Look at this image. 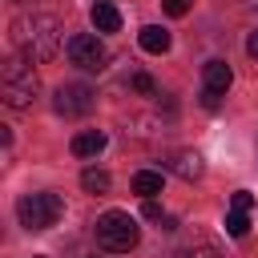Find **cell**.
Listing matches in <instances>:
<instances>
[{
	"mask_svg": "<svg viewBox=\"0 0 258 258\" xmlns=\"http://www.w3.org/2000/svg\"><path fill=\"white\" fill-rule=\"evenodd\" d=\"M230 206H234V210H250V206H254V194H250V189H238V194L230 198Z\"/></svg>",
	"mask_w": 258,
	"mask_h": 258,
	"instance_id": "obj_17",
	"label": "cell"
},
{
	"mask_svg": "<svg viewBox=\"0 0 258 258\" xmlns=\"http://www.w3.org/2000/svg\"><path fill=\"white\" fill-rule=\"evenodd\" d=\"M230 81H234V73H230V64L226 60H206V69H202V89H210V93H226L230 89Z\"/></svg>",
	"mask_w": 258,
	"mask_h": 258,
	"instance_id": "obj_8",
	"label": "cell"
},
{
	"mask_svg": "<svg viewBox=\"0 0 258 258\" xmlns=\"http://www.w3.org/2000/svg\"><path fill=\"white\" fill-rule=\"evenodd\" d=\"M129 189H133L141 202H153V194H161V173H157V169H137L133 181H129Z\"/></svg>",
	"mask_w": 258,
	"mask_h": 258,
	"instance_id": "obj_10",
	"label": "cell"
},
{
	"mask_svg": "<svg viewBox=\"0 0 258 258\" xmlns=\"http://www.w3.org/2000/svg\"><path fill=\"white\" fill-rule=\"evenodd\" d=\"M161 8H165L169 16H185V12H189V0H161Z\"/></svg>",
	"mask_w": 258,
	"mask_h": 258,
	"instance_id": "obj_18",
	"label": "cell"
},
{
	"mask_svg": "<svg viewBox=\"0 0 258 258\" xmlns=\"http://www.w3.org/2000/svg\"><path fill=\"white\" fill-rule=\"evenodd\" d=\"M32 258H44V254H32Z\"/></svg>",
	"mask_w": 258,
	"mask_h": 258,
	"instance_id": "obj_24",
	"label": "cell"
},
{
	"mask_svg": "<svg viewBox=\"0 0 258 258\" xmlns=\"http://www.w3.org/2000/svg\"><path fill=\"white\" fill-rule=\"evenodd\" d=\"M141 214H145L149 222H165V214H161V206H157V202H145V206H141Z\"/></svg>",
	"mask_w": 258,
	"mask_h": 258,
	"instance_id": "obj_19",
	"label": "cell"
},
{
	"mask_svg": "<svg viewBox=\"0 0 258 258\" xmlns=\"http://www.w3.org/2000/svg\"><path fill=\"white\" fill-rule=\"evenodd\" d=\"M246 52H250V56H254V60H258V28H254V32H250V36H246Z\"/></svg>",
	"mask_w": 258,
	"mask_h": 258,
	"instance_id": "obj_21",
	"label": "cell"
},
{
	"mask_svg": "<svg viewBox=\"0 0 258 258\" xmlns=\"http://www.w3.org/2000/svg\"><path fill=\"white\" fill-rule=\"evenodd\" d=\"M169 258H222L214 246H189V250H177V254H169Z\"/></svg>",
	"mask_w": 258,
	"mask_h": 258,
	"instance_id": "obj_16",
	"label": "cell"
},
{
	"mask_svg": "<svg viewBox=\"0 0 258 258\" xmlns=\"http://www.w3.org/2000/svg\"><path fill=\"white\" fill-rule=\"evenodd\" d=\"M137 40H141V48H145V52H153V56L169 52V44H173V40H169V32H165V28H157V24H145Z\"/></svg>",
	"mask_w": 258,
	"mask_h": 258,
	"instance_id": "obj_11",
	"label": "cell"
},
{
	"mask_svg": "<svg viewBox=\"0 0 258 258\" xmlns=\"http://www.w3.org/2000/svg\"><path fill=\"white\" fill-rule=\"evenodd\" d=\"M246 230H250V218H246V210H230V214H226V234H230V238H242Z\"/></svg>",
	"mask_w": 258,
	"mask_h": 258,
	"instance_id": "obj_15",
	"label": "cell"
},
{
	"mask_svg": "<svg viewBox=\"0 0 258 258\" xmlns=\"http://www.w3.org/2000/svg\"><path fill=\"white\" fill-rule=\"evenodd\" d=\"M125 85H129L133 93H141V97H153V93H157V85H153V77H149V73H129V77H125Z\"/></svg>",
	"mask_w": 258,
	"mask_h": 258,
	"instance_id": "obj_14",
	"label": "cell"
},
{
	"mask_svg": "<svg viewBox=\"0 0 258 258\" xmlns=\"http://www.w3.org/2000/svg\"><path fill=\"white\" fill-rule=\"evenodd\" d=\"M202 105H206V109H218V105H222V97H218V93H210V89H202Z\"/></svg>",
	"mask_w": 258,
	"mask_h": 258,
	"instance_id": "obj_20",
	"label": "cell"
},
{
	"mask_svg": "<svg viewBox=\"0 0 258 258\" xmlns=\"http://www.w3.org/2000/svg\"><path fill=\"white\" fill-rule=\"evenodd\" d=\"M93 105H97V93H93L85 81L60 85V89H56V97H52V109H56L60 117H85Z\"/></svg>",
	"mask_w": 258,
	"mask_h": 258,
	"instance_id": "obj_6",
	"label": "cell"
},
{
	"mask_svg": "<svg viewBox=\"0 0 258 258\" xmlns=\"http://www.w3.org/2000/svg\"><path fill=\"white\" fill-rule=\"evenodd\" d=\"M97 4H109V0H97Z\"/></svg>",
	"mask_w": 258,
	"mask_h": 258,
	"instance_id": "obj_23",
	"label": "cell"
},
{
	"mask_svg": "<svg viewBox=\"0 0 258 258\" xmlns=\"http://www.w3.org/2000/svg\"><path fill=\"white\" fill-rule=\"evenodd\" d=\"M60 214H64L60 194H24L16 202V218H20L24 230H48V226L60 222Z\"/></svg>",
	"mask_w": 258,
	"mask_h": 258,
	"instance_id": "obj_4",
	"label": "cell"
},
{
	"mask_svg": "<svg viewBox=\"0 0 258 258\" xmlns=\"http://www.w3.org/2000/svg\"><path fill=\"white\" fill-rule=\"evenodd\" d=\"M93 24H97V32H117L121 28V12L113 4H93Z\"/></svg>",
	"mask_w": 258,
	"mask_h": 258,
	"instance_id": "obj_12",
	"label": "cell"
},
{
	"mask_svg": "<svg viewBox=\"0 0 258 258\" xmlns=\"http://www.w3.org/2000/svg\"><path fill=\"white\" fill-rule=\"evenodd\" d=\"M93 238H97V246L109 250V254H129V250L141 242V230H137V222H133L129 214L105 210V214L93 222Z\"/></svg>",
	"mask_w": 258,
	"mask_h": 258,
	"instance_id": "obj_3",
	"label": "cell"
},
{
	"mask_svg": "<svg viewBox=\"0 0 258 258\" xmlns=\"http://www.w3.org/2000/svg\"><path fill=\"white\" fill-rule=\"evenodd\" d=\"M165 169H173L181 181H198L206 165H202V157L194 149H173V153H165Z\"/></svg>",
	"mask_w": 258,
	"mask_h": 258,
	"instance_id": "obj_7",
	"label": "cell"
},
{
	"mask_svg": "<svg viewBox=\"0 0 258 258\" xmlns=\"http://www.w3.org/2000/svg\"><path fill=\"white\" fill-rule=\"evenodd\" d=\"M16 4H28V0H16Z\"/></svg>",
	"mask_w": 258,
	"mask_h": 258,
	"instance_id": "obj_25",
	"label": "cell"
},
{
	"mask_svg": "<svg viewBox=\"0 0 258 258\" xmlns=\"http://www.w3.org/2000/svg\"><path fill=\"white\" fill-rule=\"evenodd\" d=\"M36 93H40V81H36V69H32V60L28 56H8L4 64H0V97H4V105L8 109H28L32 101H36Z\"/></svg>",
	"mask_w": 258,
	"mask_h": 258,
	"instance_id": "obj_2",
	"label": "cell"
},
{
	"mask_svg": "<svg viewBox=\"0 0 258 258\" xmlns=\"http://www.w3.org/2000/svg\"><path fill=\"white\" fill-rule=\"evenodd\" d=\"M81 185H85L89 194H109L113 177H109L105 169H85V173H81Z\"/></svg>",
	"mask_w": 258,
	"mask_h": 258,
	"instance_id": "obj_13",
	"label": "cell"
},
{
	"mask_svg": "<svg viewBox=\"0 0 258 258\" xmlns=\"http://www.w3.org/2000/svg\"><path fill=\"white\" fill-rule=\"evenodd\" d=\"M12 44H16V52L28 56L32 64H44V60H52V56L60 52V44H69V40H64V28H60L56 16L32 12V16H16V20H12Z\"/></svg>",
	"mask_w": 258,
	"mask_h": 258,
	"instance_id": "obj_1",
	"label": "cell"
},
{
	"mask_svg": "<svg viewBox=\"0 0 258 258\" xmlns=\"http://www.w3.org/2000/svg\"><path fill=\"white\" fill-rule=\"evenodd\" d=\"M246 4H254V8H258V0H246Z\"/></svg>",
	"mask_w": 258,
	"mask_h": 258,
	"instance_id": "obj_22",
	"label": "cell"
},
{
	"mask_svg": "<svg viewBox=\"0 0 258 258\" xmlns=\"http://www.w3.org/2000/svg\"><path fill=\"white\" fill-rule=\"evenodd\" d=\"M93 258H97V254H93Z\"/></svg>",
	"mask_w": 258,
	"mask_h": 258,
	"instance_id": "obj_26",
	"label": "cell"
},
{
	"mask_svg": "<svg viewBox=\"0 0 258 258\" xmlns=\"http://www.w3.org/2000/svg\"><path fill=\"white\" fill-rule=\"evenodd\" d=\"M64 52H69V60H73L77 69H85V73H101V69L109 64V48H105L93 32H77V36H69Z\"/></svg>",
	"mask_w": 258,
	"mask_h": 258,
	"instance_id": "obj_5",
	"label": "cell"
},
{
	"mask_svg": "<svg viewBox=\"0 0 258 258\" xmlns=\"http://www.w3.org/2000/svg\"><path fill=\"white\" fill-rule=\"evenodd\" d=\"M105 141H109V137H105L101 129H85V133H77V137H73V145H69V149H73L77 157H97V153L105 149Z\"/></svg>",
	"mask_w": 258,
	"mask_h": 258,
	"instance_id": "obj_9",
	"label": "cell"
}]
</instances>
